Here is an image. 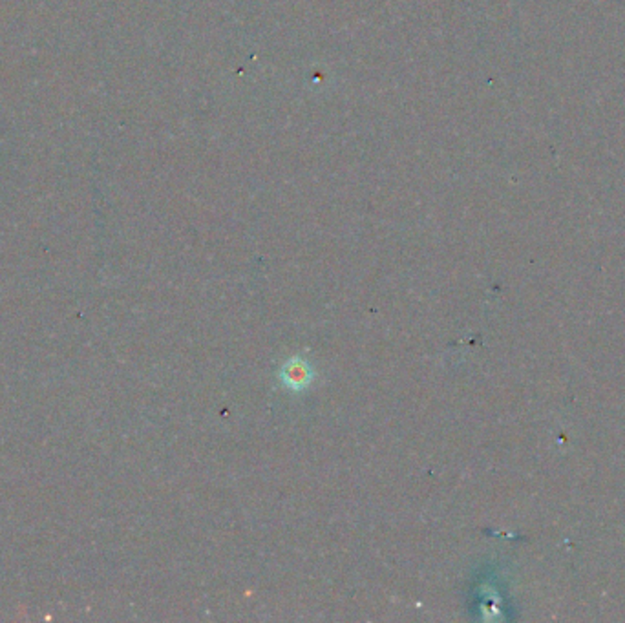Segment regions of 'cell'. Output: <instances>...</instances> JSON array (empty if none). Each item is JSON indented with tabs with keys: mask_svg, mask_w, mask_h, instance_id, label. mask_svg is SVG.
Returning a JSON list of instances; mask_svg holds the SVG:
<instances>
[{
	"mask_svg": "<svg viewBox=\"0 0 625 623\" xmlns=\"http://www.w3.org/2000/svg\"><path fill=\"white\" fill-rule=\"evenodd\" d=\"M285 377L293 378L294 384H297V380H298V384H300V380H302L304 377H307V375H306V371H304L302 368H298V369H289L287 375H285Z\"/></svg>",
	"mask_w": 625,
	"mask_h": 623,
	"instance_id": "6da1fadb",
	"label": "cell"
}]
</instances>
